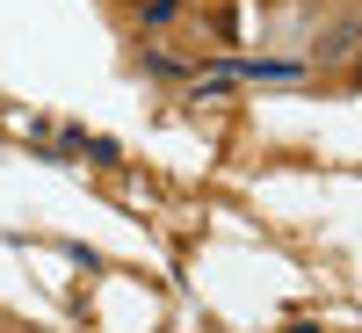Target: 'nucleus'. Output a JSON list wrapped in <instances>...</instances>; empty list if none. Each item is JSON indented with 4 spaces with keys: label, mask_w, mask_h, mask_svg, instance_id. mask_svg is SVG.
<instances>
[{
    "label": "nucleus",
    "mask_w": 362,
    "mask_h": 333,
    "mask_svg": "<svg viewBox=\"0 0 362 333\" xmlns=\"http://www.w3.org/2000/svg\"><path fill=\"white\" fill-rule=\"evenodd\" d=\"M138 8H145V29H160V22H174L181 0H138Z\"/></svg>",
    "instance_id": "obj_3"
},
{
    "label": "nucleus",
    "mask_w": 362,
    "mask_h": 333,
    "mask_svg": "<svg viewBox=\"0 0 362 333\" xmlns=\"http://www.w3.org/2000/svg\"><path fill=\"white\" fill-rule=\"evenodd\" d=\"M348 58H355V22H334L319 37V66H348Z\"/></svg>",
    "instance_id": "obj_1"
},
{
    "label": "nucleus",
    "mask_w": 362,
    "mask_h": 333,
    "mask_svg": "<svg viewBox=\"0 0 362 333\" xmlns=\"http://www.w3.org/2000/svg\"><path fill=\"white\" fill-rule=\"evenodd\" d=\"M73 153H87L95 167H116L124 153H116V138H87V131H73Z\"/></svg>",
    "instance_id": "obj_2"
}]
</instances>
